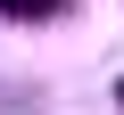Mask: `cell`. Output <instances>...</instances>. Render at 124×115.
<instances>
[{
  "label": "cell",
  "mask_w": 124,
  "mask_h": 115,
  "mask_svg": "<svg viewBox=\"0 0 124 115\" xmlns=\"http://www.w3.org/2000/svg\"><path fill=\"white\" fill-rule=\"evenodd\" d=\"M66 0H0V17H58Z\"/></svg>",
  "instance_id": "obj_1"
},
{
  "label": "cell",
  "mask_w": 124,
  "mask_h": 115,
  "mask_svg": "<svg viewBox=\"0 0 124 115\" xmlns=\"http://www.w3.org/2000/svg\"><path fill=\"white\" fill-rule=\"evenodd\" d=\"M116 99H124V90H116Z\"/></svg>",
  "instance_id": "obj_2"
}]
</instances>
